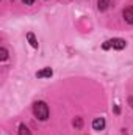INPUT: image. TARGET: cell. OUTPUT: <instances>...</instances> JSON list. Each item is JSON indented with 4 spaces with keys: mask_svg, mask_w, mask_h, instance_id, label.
Masks as SVG:
<instances>
[{
    "mask_svg": "<svg viewBox=\"0 0 133 135\" xmlns=\"http://www.w3.org/2000/svg\"><path fill=\"white\" fill-rule=\"evenodd\" d=\"M33 113L34 116L38 118V119H41V121H45L47 118H49V107H47V104L42 101L36 102L33 105Z\"/></svg>",
    "mask_w": 133,
    "mask_h": 135,
    "instance_id": "cell-1",
    "label": "cell"
},
{
    "mask_svg": "<svg viewBox=\"0 0 133 135\" xmlns=\"http://www.w3.org/2000/svg\"><path fill=\"white\" fill-rule=\"evenodd\" d=\"M125 46H127V42H125L124 39H121V38H113V39L106 41V42L102 46V49L106 50V49H110V47H114V49H117V50H122Z\"/></svg>",
    "mask_w": 133,
    "mask_h": 135,
    "instance_id": "cell-2",
    "label": "cell"
},
{
    "mask_svg": "<svg viewBox=\"0 0 133 135\" xmlns=\"http://www.w3.org/2000/svg\"><path fill=\"white\" fill-rule=\"evenodd\" d=\"M52 74H53V71L50 68H44V69H41V71L36 72V77L38 79H44V77H52Z\"/></svg>",
    "mask_w": 133,
    "mask_h": 135,
    "instance_id": "cell-3",
    "label": "cell"
},
{
    "mask_svg": "<svg viewBox=\"0 0 133 135\" xmlns=\"http://www.w3.org/2000/svg\"><path fill=\"white\" fill-rule=\"evenodd\" d=\"M124 19H125V22L133 25V6H129L124 9Z\"/></svg>",
    "mask_w": 133,
    "mask_h": 135,
    "instance_id": "cell-4",
    "label": "cell"
},
{
    "mask_svg": "<svg viewBox=\"0 0 133 135\" xmlns=\"http://www.w3.org/2000/svg\"><path fill=\"white\" fill-rule=\"evenodd\" d=\"M93 127H94V131H103V127H105V119L103 118H96L94 121H93Z\"/></svg>",
    "mask_w": 133,
    "mask_h": 135,
    "instance_id": "cell-5",
    "label": "cell"
},
{
    "mask_svg": "<svg viewBox=\"0 0 133 135\" xmlns=\"http://www.w3.org/2000/svg\"><path fill=\"white\" fill-rule=\"evenodd\" d=\"M108 6H110V0H99L97 2V8H99L100 11H105Z\"/></svg>",
    "mask_w": 133,
    "mask_h": 135,
    "instance_id": "cell-6",
    "label": "cell"
},
{
    "mask_svg": "<svg viewBox=\"0 0 133 135\" xmlns=\"http://www.w3.org/2000/svg\"><path fill=\"white\" fill-rule=\"evenodd\" d=\"M27 39H28V42L32 44V47H38V41H36V38H34V35L30 32V33H27Z\"/></svg>",
    "mask_w": 133,
    "mask_h": 135,
    "instance_id": "cell-7",
    "label": "cell"
},
{
    "mask_svg": "<svg viewBox=\"0 0 133 135\" xmlns=\"http://www.w3.org/2000/svg\"><path fill=\"white\" fill-rule=\"evenodd\" d=\"M19 135H32V134H30V131L25 124H21L19 126Z\"/></svg>",
    "mask_w": 133,
    "mask_h": 135,
    "instance_id": "cell-8",
    "label": "cell"
},
{
    "mask_svg": "<svg viewBox=\"0 0 133 135\" xmlns=\"http://www.w3.org/2000/svg\"><path fill=\"white\" fill-rule=\"evenodd\" d=\"M6 58H8V50L5 47H2L0 49V60H6Z\"/></svg>",
    "mask_w": 133,
    "mask_h": 135,
    "instance_id": "cell-9",
    "label": "cell"
},
{
    "mask_svg": "<svg viewBox=\"0 0 133 135\" xmlns=\"http://www.w3.org/2000/svg\"><path fill=\"white\" fill-rule=\"evenodd\" d=\"M74 124H75V126H77V127H80V126H81V119H80V118H78V119H77V121H74Z\"/></svg>",
    "mask_w": 133,
    "mask_h": 135,
    "instance_id": "cell-10",
    "label": "cell"
},
{
    "mask_svg": "<svg viewBox=\"0 0 133 135\" xmlns=\"http://www.w3.org/2000/svg\"><path fill=\"white\" fill-rule=\"evenodd\" d=\"M22 2H24L25 5H33V2H34V0H22Z\"/></svg>",
    "mask_w": 133,
    "mask_h": 135,
    "instance_id": "cell-11",
    "label": "cell"
}]
</instances>
